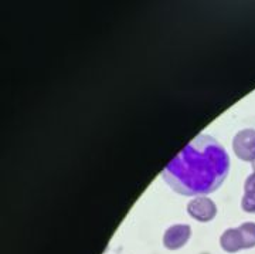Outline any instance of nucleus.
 I'll list each match as a JSON object with an SVG mask.
<instances>
[{
    "label": "nucleus",
    "mask_w": 255,
    "mask_h": 254,
    "mask_svg": "<svg viewBox=\"0 0 255 254\" xmlns=\"http://www.w3.org/2000/svg\"><path fill=\"white\" fill-rule=\"evenodd\" d=\"M230 158L210 135L196 136L162 172L166 183L186 196L217 191L227 178Z\"/></svg>",
    "instance_id": "obj_1"
},
{
    "label": "nucleus",
    "mask_w": 255,
    "mask_h": 254,
    "mask_svg": "<svg viewBox=\"0 0 255 254\" xmlns=\"http://www.w3.org/2000/svg\"><path fill=\"white\" fill-rule=\"evenodd\" d=\"M234 154L246 162L255 161V129L246 128L238 131L233 139Z\"/></svg>",
    "instance_id": "obj_2"
},
{
    "label": "nucleus",
    "mask_w": 255,
    "mask_h": 254,
    "mask_svg": "<svg viewBox=\"0 0 255 254\" xmlns=\"http://www.w3.org/2000/svg\"><path fill=\"white\" fill-rule=\"evenodd\" d=\"M187 212L191 218L199 220V222H210L216 218L217 215V208L214 202L206 196H197L189 202L187 205Z\"/></svg>",
    "instance_id": "obj_3"
},
{
    "label": "nucleus",
    "mask_w": 255,
    "mask_h": 254,
    "mask_svg": "<svg viewBox=\"0 0 255 254\" xmlns=\"http://www.w3.org/2000/svg\"><path fill=\"white\" fill-rule=\"evenodd\" d=\"M191 229L189 225H174L170 226L163 235V245L167 250H179L189 242Z\"/></svg>",
    "instance_id": "obj_4"
},
{
    "label": "nucleus",
    "mask_w": 255,
    "mask_h": 254,
    "mask_svg": "<svg viewBox=\"0 0 255 254\" xmlns=\"http://www.w3.org/2000/svg\"><path fill=\"white\" fill-rule=\"evenodd\" d=\"M220 246L224 252L227 253H237L244 249V242L238 227H231L223 232L220 237Z\"/></svg>",
    "instance_id": "obj_5"
},
{
    "label": "nucleus",
    "mask_w": 255,
    "mask_h": 254,
    "mask_svg": "<svg viewBox=\"0 0 255 254\" xmlns=\"http://www.w3.org/2000/svg\"><path fill=\"white\" fill-rule=\"evenodd\" d=\"M241 208L244 212L255 213V172L251 173L244 183V196L241 199Z\"/></svg>",
    "instance_id": "obj_6"
},
{
    "label": "nucleus",
    "mask_w": 255,
    "mask_h": 254,
    "mask_svg": "<svg viewBox=\"0 0 255 254\" xmlns=\"http://www.w3.org/2000/svg\"><path fill=\"white\" fill-rule=\"evenodd\" d=\"M243 242H244V249H253L255 247V223L254 222H246L238 227Z\"/></svg>",
    "instance_id": "obj_7"
},
{
    "label": "nucleus",
    "mask_w": 255,
    "mask_h": 254,
    "mask_svg": "<svg viewBox=\"0 0 255 254\" xmlns=\"http://www.w3.org/2000/svg\"><path fill=\"white\" fill-rule=\"evenodd\" d=\"M253 168H254V172H255V161L253 162Z\"/></svg>",
    "instance_id": "obj_8"
}]
</instances>
